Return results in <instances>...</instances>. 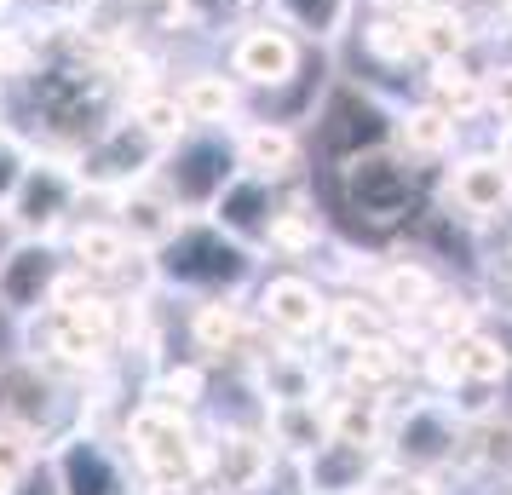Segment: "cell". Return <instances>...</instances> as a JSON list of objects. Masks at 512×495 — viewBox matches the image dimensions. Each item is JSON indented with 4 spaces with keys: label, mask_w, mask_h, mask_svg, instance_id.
<instances>
[{
    "label": "cell",
    "mask_w": 512,
    "mask_h": 495,
    "mask_svg": "<svg viewBox=\"0 0 512 495\" xmlns=\"http://www.w3.org/2000/svg\"><path fill=\"white\" fill-rule=\"evenodd\" d=\"M455 139H461V121L432 98H415V104L397 110V150L409 162H438V156L455 150Z\"/></svg>",
    "instance_id": "d6986e66"
},
{
    "label": "cell",
    "mask_w": 512,
    "mask_h": 495,
    "mask_svg": "<svg viewBox=\"0 0 512 495\" xmlns=\"http://www.w3.org/2000/svg\"><path fill=\"white\" fill-rule=\"evenodd\" d=\"M190 334H196L202 352H236L242 334H248V323H242V311H236L231 300H202L196 317H190Z\"/></svg>",
    "instance_id": "f1b7e54d"
},
{
    "label": "cell",
    "mask_w": 512,
    "mask_h": 495,
    "mask_svg": "<svg viewBox=\"0 0 512 495\" xmlns=\"http://www.w3.org/2000/svg\"><path fill=\"white\" fill-rule=\"evenodd\" d=\"M489 110H495V116H512V58L507 64H489Z\"/></svg>",
    "instance_id": "d590c367"
},
{
    "label": "cell",
    "mask_w": 512,
    "mask_h": 495,
    "mask_svg": "<svg viewBox=\"0 0 512 495\" xmlns=\"http://www.w3.org/2000/svg\"><path fill=\"white\" fill-rule=\"evenodd\" d=\"M162 156H167V144L156 139V133H144L139 116H121L87 144V156H81V185L87 190H133V185H144V179H156Z\"/></svg>",
    "instance_id": "ba28073f"
},
{
    "label": "cell",
    "mask_w": 512,
    "mask_h": 495,
    "mask_svg": "<svg viewBox=\"0 0 512 495\" xmlns=\"http://www.w3.org/2000/svg\"><path fill=\"white\" fill-rule=\"evenodd\" d=\"M495 150L512 162V116H501V133H495Z\"/></svg>",
    "instance_id": "f35d334b"
},
{
    "label": "cell",
    "mask_w": 512,
    "mask_h": 495,
    "mask_svg": "<svg viewBox=\"0 0 512 495\" xmlns=\"http://www.w3.org/2000/svg\"><path fill=\"white\" fill-rule=\"evenodd\" d=\"M81 167L58 162V156H35L24 173V185L6 208V225L18 236H58L81 213Z\"/></svg>",
    "instance_id": "8992f818"
},
{
    "label": "cell",
    "mask_w": 512,
    "mask_h": 495,
    "mask_svg": "<svg viewBox=\"0 0 512 495\" xmlns=\"http://www.w3.org/2000/svg\"><path fill=\"white\" fill-rule=\"evenodd\" d=\"M449 444H455V421L443 415L438 403H420V409H409V421H403V432H397V455L403 461H443L449 455Z\"/></svg>",
    "instance_id": "484cf974"
},
{
    "label": "cell",
    "mask_w": 512,
    "mask_h": 495,
    "mask_svg": "<svg viewBox=\"0 0 512 495\" xmlns=\"http://www.w3.org/2000/svg\"><path fill=\"white\" fill-rule=\"evenodd\" d=\"M357 41H363V58L380 70H426L415 18H403V12H369L357 24Z\"/></svg>",
    "instance_id": "7402d4cb"
},
{
    "label": "cell",
    "mask_w": 512,
    "mask_h": 495,
    "mask_svg": "<svg viewBox=\"0 0 512 495\" xmlns=\"http://www.w3.org/2000/svg\"><path fill=\"white\" fill-rule=\"evenodd\" d=\"M18 495H58V484H52V472L41 478V467H35V472L24 478V490H18Z\"/></svg>",
    "instance_id": "74e56055"
},
{
    "label": "cell",
    "mask_w": 512,
    "mask_h": 495,
    "mask_svg": "<svg viewBox=\"0 0 512 495\" xmlns=\"http://www.w3.org/2000/svg\"><path fill=\"white\" fill-rule=\"evenodd\" d=\"M179 98H185V110L196 127H231V121H242V81L236 75H219V70H196L179 87Z\"/></svg>",
    "instance_id": "cb8c5ba5"
},
{
    "label": "cell",
    "mask_w": 512,
    "mask_h": 495,
    "mask_svg": "<svg viewBox=\"0 0 512 495\" xmlns=\"http://www.w3.org/2000/svg\"><path fill=\"white\" fill-rule=\"evenodd\" d=\"M277 213H282V202H277V179H254V173H236L231 179V190L213 202V219L225 225L231 236H242V242H265L271 236V225H277Z\"/></svg>",
    "instance_id": "2e32d148"
},
{
    "label": "cell",
    "mask_w": 512,
    "mask_h": 495,
    "mask_svg": "<svg viewBox=\"0 0 512 495\" xmlns=\"http://www.w3.org/2000/svg\"><path fill=\"white\" fill-rule=\"evenodd\" d=\"M363 472H369V444H357V438L328 432L323 444L311 449V490L346 495V490H357V484H363Z\"/></svg>",
    "instance_id": "d4e9b609"
},
{
    "label": "cell",
    "mask_w": 512,
    "mask_h": 495,
    "mask_svg": "<svg viewBox=\"0 0 512 495\" xmlns=\"http://www.w3.org/2000/svg\"><path fill=\"white\" fill-rule=\"evenodd\" d=\"M52 484L58 495H133V472L98 432H70L52 444Z\"/></svg>",
    "instance_id": "8fae6325"
},
{
    "label": "cell",
    "mask_w": 512,
    "mask_h": 495,
    "mask_svg": "<svg viewBox=\"0 0 512 495\" xmlns=\"http://www.w3.org/2000/svg\"><path fill=\"white\" fill-rule=\"evenodd\" d=\"M265 392H271V403L317 398V375H311V363H305V357L271 352V363H265Z\"/></svg>",
    "instance_id": "1f68e13d"
},
{
    "label": "cell",
    "mask_w": 512,
    "mask_h": 495,
    "mask_svg": "<svg viewBox=\"0 0 512 495\" xmlns=\"http://www.w3.org/2000/svg\"><path fill=\"white\" fill-rule=\"evenodd\" d=\"M35 467H41V461H35V438H24V432H0V495H18Z\"/></svg>",
    "instance_id": "d6a6232c"
},
{
    "label": "cell",
    "mask_w": 512,
    "mask_h": 495,
    "mask_svg": "<svg viewBox=\"0 0 512 495\" xmlns=\"http://www.w3.org/2000/svg\"><path fill=\"white\" fill-rule=\"evenodd\" d=\"M265 18L294 29L305 47L334 52L340 41L357 35V0H265Z\"/></svg>",
    "instance_id": "9a60e30c"
},
{
    "label": "cell",
    "mask_w": 512,
    "mask_h": 495,
    "mask_svg": "<svg viewBox=\"0 0 512 495\" xmlns=\"http://www.w3.org/2000/svg\"><path fill=\"white\" fill-rule=\"evenodd\" d=\"M116 219H121V231L133 236L144 254H156L167 236L185 225V208H179L162 185H150V179H144V185H133V190H121V196H116Z\"/></svg>",
    "instance_id": "e0dca14e"
},
{
    "label": "cell",
    "mask_w": 512,
    "mask_h": 495,
    "mask_svg": "<svg viewBox=\"0 0 512 495\" xmlns=\"http://www.w3.org/2000/svg\"><path fill=\"white\" fill-rule=\"evenodd\" d=\"M70 277V260L58 248V236H18L0 254V317L35 323L58 306V288Z\"/></svg>",
    "instance_id": "5b68a950"
},
{
    "label": "cell",
    "mask_w": 512,
    "mask_h": 495,
    "mask_svg": "<svg viewBox=\"0 0 512 495\" xmlns=\"http://www.w3.org/2000/svg\"><path fill=\"white\" fill-rule=\"evenodd\" d=\"M438 369L455 386H466V380H501L507 375V346L501 340H489V334H478V329H466V334H455V340H443L438 346Z\"/></svg>",
    "instance_id": "603a6c76"
},
{
    "label": "cell",
    "mask_w": 512,
    "mask_h": 495,
    "mask_svg": "<svg viewBox=\"0 0 512 495\" xmlns=\"http://www.w3.org/2000/svg\"><path fill=\"white\" fill-rule=\"evenodd\" d=\"M489 70H472V58H438V64H426V98L432 104H443L449 116L472 121V116H484L489 110Z\"/></svg>",
    "instance_id": "ffe728a7"
},
{
    "label": "cell",
    "mask_w": 512,
    "mask_h": 495,
    "mask_svg": "<svg viewBox=\"0 0 512 495\" xmlns=\"http://www.w3.org/2000/svg\"><path fill=\"white\" fill-rule=\"evenodd\" d=\"M144 248L133 242V236L121 231V219H110V213H98V219H75L70 231V260L87 271V277H116V271H127V260H139Z\"/></svg>",
    "instance_id": "ac0fdd59"
},
{
    "label": "cell",
    "mask_w": 512,
    "mask_h": 495,
    "mask_svg": "<svg viewBox=\"0 0 512 495\" xmlns=\"http://www.w3.org/2000/svg\"><path fill=\"white\" fill-rule=\"evenodd\" d=\"M127 444L139 455V467L150 478H162V484H185L190 472H196V438H190L185 415H179V403H144L133 426H127Z\"/></svg>",
    "instance_id": "30bf717a"
},
{
    "label": "cell",
    "mask_w": 512,
    "mask_h": 495,
    "mask_svg": "<svg viewBox=\"0 0 512 495\" xmlns=\"http://www.w3.org/2000/svg\"><path fill=\"white\" fill-rule=\"evenodd\" d=\"M334 179H340V202L357 219H369V225H397V219L415 213L420 179L397 144H380V150H363V156L340 162Z\"/></svg>",
    "instance_id": "3957f363"
},
{
    "label": "cell",
    "mask_w": 512,
    "mask_h": 495,
    "mask_svg": "<svg viewBox=\"0 0 512 495\" xmlns=\"http://www.w3.org/2000/svg\"><path fill=\"white\" fill-rule=\"evenodd\" d=\"M432 294H438V283H432L420 265H409V260H392L386 271H380V306L426 311V306H432Z\"/></svg>",
    "instance_id": "f546056e"
},
{
    "label": "cell",
    "mask_w": 512,
    "mask_h": 495,
    "mask_svg": "<svg viewBox=\"0 0 512 495\" xmlns=\"http://www.w3.org/2000/svg\"><path fill=\"white\" fill-rule=\"evenodd\" d=\"M190 6V18L196 24H231V29H242V18L254 12V6H265V0H185Z\"/></svg>",
    "instance_id": "e575fe53"
},
{
    "label": "cell",
    "mask_w": 512,
    "mask_h": 495,
    "mask_svg": "<svg viewBox=\"0 0 512 495\" xmlns=\"http://www.w3.org/2000/svg\"><path fill=\"white\" fill-rule=\"evenodd\" d=\"M29 144H18L12 133H0V219H6V208H12V196H18V185H24L29 173Z\"/></svg>",
    "instance_id": "836d02e7"
},
{
    "label": "cell",
    "mask_w": 512,
    "mask_h": 495,
    "mask_svg": "<svg viewBox=\"0 0 512 495\" xmlns=\"http://www.w3.org/2000/svg\"><path fill=\"white\" fill-rule=\"evenodd\" d=\"M236 156H242V173H254V179H294L305 162V139L294 121H248V127H236Z\"/></svg>",
    "instance_id": "5bb4252c"
},
{
    "label": "cell",
    "mask_w": 512,
    "mask_h": 495,
    "mask_svg": "<svg viewBox=\"0 0 512 495\" xmlns=\"http://www.w3.org/2000/svg\"><path fill=\"white\" fill-rule=\"evenodd\" d=\"M334 432L328 415L317 409V398H300V403H271V438L288 449H317Z\"/></svg>",
    "instance_id": "83f0119b"
},
{
    "label": "cell",
    "mask_w": 512,
    "mask_h": 495,
    "mask_svg": "<svg viewBox=\"0 0 512 495\" xmlns=\"http://www.w3.org/2000/svg\"><path fill=\"white\" fill-rule=\"evenodd\" d=\"M415 35H420V58L426 64H438V58H472V47H478V24H472V12L455 6V0L420 6Z\"/></svg>",
    "instance_id": "44dd1931"
},
{
    "label": "cell",
    "mask_w": 512,
    "mask_h": 495,
    "mask_svg": "<svg viewBox=\"0 0 512 495\" xmlns=\"http://www.w3.org/2000/svg\"><path fill=\"white\" fill-rule=\"evenodd\" d=\"M259 317H265V329L288 334V340H305V334H317L328 323V300L311 277L282 271V277H271L259 288Z\"/></svg>",
    "instance_id": "4fadbf2b"
},
{
    "label": "cell",
    "mask_w": 512,
    "mask_h": 495,
    "mask_svg": "<svg viewBox=\"0 0 512 495\" xmlns=\"http://www.w3.org/2000/svg\"><path fill=\"white\" fill-rule=\"evenodd\" d=\"M64 409V380L47 357H6L0 363V432H24L41 444V432Z\"/></svg>",
    "instance_id": "9c48e42d"
},
{
    "label": "cell",
    "mask_w": 512,
    "mask_h": 495,
    "mask_svg": "<svg viewBox=\"0 0 512 495\" xmlns=\"http://www.w3.org/2000/svg\"><path fill=\"white\" fill-rule=\"evenodd\" d=\"M305 58H311V47L294 29H282L277 18H248L231 35V75L248 93H282V87H294Z\"/></svg>",
    "instance_id": "52a82bcc"
},
{
    "label": "cell",
    "mask_w": 512,
    "mask_h": 495,
    "mask_svg": "<svg viewBox=\"0 0 512 495\" xmlns=\"http://www.w3.org/2000/svg\"><path fill=\"white\" fill-rule=\"evenodd\" d=\"M133 116L144 121V133H156V139L167 144V150H173V144L185 139L190 127H196V121H190V110H185V98L179 93H144L139 104H133Z\"/></svg>",
    "instance_id": "4dcf8cb0"
},
{
    "label": "cell",
    "mask_w": 512,
    "mask_h": 495,
    "mask_svg": "<svg viewBox=\"0 0 512 495\" xmlns=\"http://www.w3.org/2000/svg\"><path fill=\"white\" fill-rule=\"evenodd\" d=\"M219 484L225 490H259L265 484V472H271V444L254 438V432H231V438H219Z\"/></svg>",
    "instance_id": "4316f807"
},
{
    "label": "cell",
    "mask_w": 512,
    "mask_h": 495,
    "mask_svg": "<svg viewBox=\"0 0 512 495\" xmlns=\"http://www.w3.org/2000/svg\"><path fill=\"white\" fill-rule=\"evenodd\" d=\"M236 173H242V156H236L231 127H190L185 139L162 156V167H156L162 190L185 213H213V202L231 190Z\"/></svg>",
    "instance_id": "7a4b0ae2"
},
{
    "label": "cell",
    "mask_w": 512,
    "mask_h": 495,
    "mask_svg": "<svg viewBox=\"0 0 512 495\" xmlns=\"http://www.w3.org/2000/svg\"><path fill=\"white\" fill-rule=\"evenodd\" d=\"M420 6H432V0H369V12H403V18H415Z\"/></svg>",
    "instance_id": "8d00e7d4"
},
{
    "label": "cell",
    "mask_w": 512,
    "mask_h": 495,
    "mask_svg": "<svg viewBox=\"0 0 512 495\" xmlns=\"http://www.w3.org/2000/svg\"><path fill=\"white\" fill-rule=\"evenodd\" d=\"M317 127H311V144L328 156V167L351 162L363 150H380V144H397V110H386L369 87L357 81H340L334 93L317 104Z\"/></svg>",
    "instance_id": "277c9868"
},
{
    "label": "cell",
    "mask_w": 512,
    "mask_h": 495,
    "mask_svg": "<svg viewBox=\"0 0 512 495\" xmlns=\"http://www.w3.org/2000/svg\"><path fill=\"white\" fill-rule=\"evenodd\" d=\"M449 208L466 219H495L512 208V162L501 150H472L449 167Z\"/></svg>",
    "instance_id": "7c38bea8"
},
{
    "label": "cell",
    "mask_w": 512,
    "mask_h": 495,
    "mask_svg": "<svg viewBox=\"0 0 512 495\" xmlns=\"http://www.w3.org/2000/svg\"><path fill=\"white\" fill-rule=\"evenodd\" d=\"M150 271L167 288H185V294H202V300H225V294H236L254 277V242L231 236L213 213L208 219H185L150 254Z\"/></svg>",
    "instance_id": "6da1fadb"
}]
</instances>
